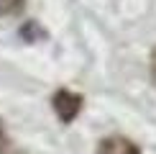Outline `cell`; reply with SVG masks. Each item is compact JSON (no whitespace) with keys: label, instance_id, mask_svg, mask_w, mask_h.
<instances>
[{"label":"cell","instance_id":"cell-1","mask_svg":"<svg viewBox=\"0 0 156 154\" xmlns=\"http://www.w3.org/2000/svg\"><path fill=\"white\" fill-rule=\"evenodd\" d=\"M82 105H84V98L74 90H67V87H59L54 95H51V108L54 113L59 116L62 123H72L77 116L82 113Z\"/></svg>","mask_w":156,"mask_h":154},{"label":"cell","instance_id":"cell-2","mask_svg":"<svg viewBox=\"0 0 156 154\" xmlns=\"http://www.w3.org/2000/svg\"><path fill=\"white\" fill-rule=\"evenodd\" d=\"M95 154H141V149H138V144L131 141L128 136H118V134H113V136L100 139Z\"/></svg>","mask_w":156,"mask_h":154},{"label":"cell","instance_id":"cell-3","mask_svg":"<svg viewBox=\"0 0 156 154\" xmlns=\"http://www.w3.org/2000/svg\"><path fill=\"white\" fill-rule=\"evenodd\" d=\"M26 8V0H0V16L10 18V16H21Z\"/></svg>","mask_w":156,"mask_h":154},{"label":"cell","instance_id":"cell-4","mask_svg":"<svg viewBox=\"0 0 156 154\" xmlns=\"http://www.w3.org/2000/svg\"><path fill=\"white\" fill-rule=\"evenodd\" d=\"M0 154H13V141L5 131V123L0 121Z\"/></svg>","mask_w":156,"mask_h":154},{"label":"cell","instance_id":"cell-5","mask_svg":"<svg viewBox=\"0 0 156 154\" xmlns=\"http://www.w3.org/2000/svg\"><path fill=\"white\" fill-rule=\"evenodd\" d=\"M148 67H151V82L156 85V49L151 51V64H148Z\"/></svg>","mask_w":156,"mask_h":154}]
</instances>
